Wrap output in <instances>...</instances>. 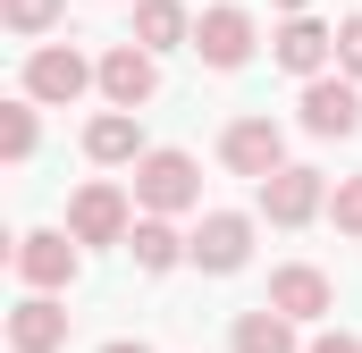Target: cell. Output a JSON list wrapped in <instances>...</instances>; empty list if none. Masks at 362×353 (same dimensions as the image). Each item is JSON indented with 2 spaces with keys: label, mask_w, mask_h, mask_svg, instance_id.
Here are the masks:
<instances>
[{
  "label": "cell",
  "mask_w": 362,
  "mask_h": 353,
  "mask_svg": "<svg viewBox=\"0 0 362 353\" xmlns=\"http://www.w3.org/2000/svg\"><path fill=\"white\" fill-rule=\"evenodd\" d=\"M68 227H76V244H127L135 210H127V193H118V185H85V193L68 202Z\"/></svg>",
  "instance_id": "cell-10"
},
{
  "label": "cell",
  "mask_w": 362,
  "mask_h": 353,
  "mask_svg": "<svg viewBox=\"0 0 362 353\" xmlns=\"http://www.w3.org/2000/svg\"><path fill=\"white\" fill-rule=\"evenodd\" d=\"M127 253H135V269H144V277H169V269L185 261V236L160 219V210H144V219L127 227Z\"/></svg>",
  "instance_id": "cell-15"
},
{
  "label": "cell",
  "mask_w": 362,
  "mask_h": 353,
  "mask_svg": "<svg viewBox=\"0 0 362 353\" xmlns=\"http://www.w3.org/2000/svg\"><path fill=\"white\" fill-rule=\"evenodd\" d=\"M236 353H295V320H286L278 303L245 311V320H236Z\"/></svg>",
  "instance_id": "cell-16"
},
{
  "label": "cell",
  "mask_w": 362,
  "mask_h": 353,
  "mask_svg": "<svg viewBox=\"0 0 362 353\" xmlns=\"http://www.w3.org/2000/svg\"><path fill=\"white\" fill-rule=\"evenodd\" d=\"M270 59L286 68V76H329V59H337V34H329L320 17H303V8H295V17L270 34Z\"/></svg>",
  "instance_id": "cell-8"
},
{
  "label": "cell",
  "mask_w": 362,
  "mask_h": 353,
  "mask_svg": "<svg viewBox=\"0 0 362 353\" xmlns=\"http://www.w3.org/2000/svg\"><path fill=\"white\" fill-rule=\"evenodd\" d=\"M17 277L42 286V294L76 286V227H34V236H17Z\"/></svg>",
  "instance_id": "cell-6"
},
{
  "label": "cell",
  "mask_w": 362,
  "mask_h": 353,
  "mask_svg": "<svg viewBox=\"0 0 362 353\" xmlns=\"http://www.w3.org/2000/svg\"><path fill=\"white\" fill-rule=\"evenodd\" d=\"M8 345H17V353H59V345H68V311L34 286V294L8 311Z\"/></svg>",
  "instance_id": "cell-12"
},
{
  "label": "cell",
  "mask_w": 362,
  "mask_h": 353,
  "mask_svg": "<svg viewBox=\"0 0 362 353\" xmlns=\"http://www.w3.org/2000/svg\"><path fill=\"white\" fill-rule=\"evenodd\" d=\"M329 219H337V236H362V176H337V193H329Z\"/></svg>",
  "instance_id": "cell-20"
},
{
  "label": "cell",
  "mask_w": 362,
  "mask_h": 353,
  "mask_svg": "<svg viewBox=\"0 0 362 353\" xmlns=\"http://www.w3.org/2000/svg\"><path fill=\"white\" fill-rule=\"evenodd\" d=\"M270 303L286 311V320H320L329 303H337V286H329V269H312V261H286L270 277Z\"/></svg>",
  "instance_id": "cell-13"
},
{
  "label": "cell",
  "mask_w": 362,
  "mask_h": 353,
  "mask_svg": "<svg viewBox=\"0 0 362 353\" xmlns=\"http://www.w3.org/2000/svg\"><path fill=\"white\" fill-rule=\"evenodd\" d=\"M135 202L160 210V219H169V210H194V202H202V169H194V152H169V143L144 152V160H135Z\"/></svg>",
  "instance_id": "cell-1"
},
{
  "label": "cell",
  "mask_w": 362,
  "mask_h": 353,
  "mask_svg": "<svg viewBox=\"0 0 362 353\" xmlns=\"http://www.w3.org/2000/svg\"><path fill=\"white\" fill-rule=\"evenodd\" d=\"M354 126H362V85L354 76H303V135L337 143Z\"/></svg>",
  "instance_id": "cell-4"
},
{
  "label": "cell",
  "mask_w": 362,
  "mask_h": 353,
  "mask_svg": "<svg viewBox=\"0 0 362 353\" xmlns=\"http://www.w3.org/2000/svg\"><path fill=\"white\" fill-rule=\"evenodd\" d=\"M185 261L211 269V277H236V269L253 261V219H245V210H211V219L185 236Z\"/></svg>",
  "instance_id": "cell-2"
},
{
  "label": "cell",
  "mask_w": 362,
  "mask_h": 353,
  "mask_svg": "<svg viewBox=\"0 0 362 353\" xmlns=\"http://www.w3.org/2000/svg\"><path fill=\"white\" fill-rule=\"evenodd\" d=\"M270 8H286V17H295V8H312V0H270Z\"/></svg>",
  "instance_id": "cell-24"
},
{
  "label": "cell",
  "mask_w": 362,
  "mask_h": 353,
  "mask_svg": "<svg viewBox=\"0 0 362 353\" xmlns=\"http://www.w3.org/2000/svg\"><path fill=\"white\" fill-rule=\"evenodd\" d=\"M34 135H42V126H34V92H25V101H8V109H0V160H8V169H17V160H34Z\"/></svg>",
  "instance_id": "cell-18"
},
{
  "label": "cell",
  "mask_w": 362,
  "mask_h": 353,
  "mask_svg": "<svg viewBox=\"0 0 362 353\" xmlns=\"http://www.w3.org/2000/svg\"><path fill=\"white\" fill-rule=\"evenodd\" d=\"M219 160H228L236 176H253V185H262L270 169H286V135H278V118H236V126L219 135Z\"/></svg>",
  "instance_id": "cell-7"
},
{
  "label": "cell",
  "mask_w": 362,
  "mask_h": 353,
  "mask_svg": "<svg viewBox=\"0 0 362 353\" xmlns=\"http://www.w3.org/2000/svg\"><path fill=\"white\" fill-rule=\"evenodd\" d=\"M337 68L362 85V17H346V25H337Z\"/></svg>",
  "instance_id": "cell-21"
},
{
  "label": "cell",
  "mask_w": 362,
  "mask_h": 353,
  "mask_svg": "<svg viewBox=\"0 0 362 353\" xmlns=\"http://www.w3.org/2000/svg\"><path fill=\"white\" fill-rule=\"evenodd\" d=\"M312 353H362V337H346V328H329V337H312Z\"/></svg>",
  "instance_id": "cell-22"
},
{
  "label": "cell",
  "mask_w": 362,
  "mask_h": 353,
  "mask_svg": "<svg viewBox=\"0 0 362 353\" xmlns=\"http://www.w3.org/2000/svg\"><path fill=\"white\" fill-rule=\"evenodd\" d=\"M152 92H160V68H152L144 42H118V51L101 59V101H110V109H144Z\"/></svg>",
  "instance_id": "cell-9"
},
{
  "label": "cell",
  "mask_w": 362,
  "mask_h": 353,
  "mask_svg": "<svg viewBox=\"0 0 362 353\" xmlns=\"http://www.w3.org/2000/svg\"><path fill=\"white\" fill-rule=\"evenodd\" d=\"M194 51H202V68H245L253 59V17L245 8H202Z\"/></svg>",
  "instance_id": "cell-11"
},
{
  "label": "cell",
  "mask_w": 362,
  "mask_h": 353,
  "mask_svg": "<svg viewBox=\"0 0 362 353\" xmlns=\"http://www.w3.org/2000/svg\"><path fill=\"white\" fill-rule=\"evenodd\" d=\"M135 34H144V51H177V42H194V25H185L177 0H135Z\"/></svg>",
  "instance_id": "cell-17"
},
{
  "label": "cell",
  "mask_w": 362,
  "mask_h": 353,
  "mask_svg": "<svg viewBox=\"0 0 362 353\" xmlns=\"http://www.w3.org/2000/svg\"><path fill=\"white\" fill-rule=\"evenodd\" d=\"M85 85H101V68H93L76 42H42V51L25 59V92H34V101H59V109H68Z\"/></svg>",
  "instance_id": "cell-3"
},
{
  "label": "cell",
  "mask_w": 362,
  "mask_h": 353,
  "mask_svg": "<svg viewBox=\"0 0 362 353\" xmlns=\"http://www.w3.org/2000/svg\"><path fill=\"white\" fill-rule=\"evenodd\" d=\"M329 210V185H320V169H270L262 176V219L270 227H303V219H320Z\"/></svg>",
  "instance_id": "cell-5"
},
{
  "label": "cell",
  "mask_w": 362,
  "mask_h": 353,
  "mask_svg": "<svg viewBox=\"0 0 362 353\" xmlns=\"http://www.w3.org/2000/svg\"><path fill=\"white\" fill-rule=\"evenodd\" d=\"M85 152L101 160V169H135L144 160V126H135V109H101L85 126Z\"/></svg>",
  "instance_id": "cell-14"
},
{
  "label": "cell",
  "mask_w": 362,
  "mask_h": 353,
  "mask_svg": "<svg viewBox=\"0 0 362 353\" xmlns=\"http://www.w3.org/2000/svg\"><path fill=\"white\" fill-rule=\"evenodd\" d=\"M0 25L34 42V34H51V25H59V0H0Z\"/></svg>",
  "instance_id": "cell-19"
},
{
  "label": "cell",
  "mask_w": 362,
  "mask_h": 353,
  "mask_svg": "<svg viewBox=\"0 0 362 353\" xmlns=\"http://www.w3.org/2000/svg\"><path fill=\"white\" fill-rule=\"evenodd\" d=\"M101 353H152V345H144V337H118V345H101Z\"/></svg>",
  "instance_id": "cell-23"
}]
</instances>
